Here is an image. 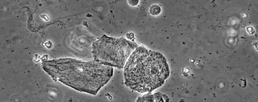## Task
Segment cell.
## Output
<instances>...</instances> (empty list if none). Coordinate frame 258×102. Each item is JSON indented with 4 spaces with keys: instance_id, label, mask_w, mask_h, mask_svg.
<instances>
[{
    "instance_id": "1",
    "label": "cell",
    "mask_w": 258,
    "mask_h": 102,
    "mask_svg": "<svg viewBox=\"0 0 258 102\" xmlns=\"http://www.w3.org/2000/svg\"><path fill=\"white\" fill-rule=\"evenodd\" d=\"M42 66L54 80L78 91L95 95L113 76L112 66L95 60L83 62L73 58L45 61Z\"/></svg>"
},
{
    "instance_id": "2",
    "label": "cell",
    "mask_w": 258,
    "mask_h": 102,
    "mask_svg": "<svg viewBox=\"0 0 258 102\" xmlns=\"http://www.w3.org/2000/svg\"><path fill=\"white\" fill-rule=\"evenodd\" d=\"M169 69L160 53L138 46L124 66V84L140 92H151L168 78Z\"/></svg>"
},
{
    "instance_id": "3",
    "label": "cell",
    "mask_w": 258,
    "mask_h": 102,
    "mask_svg": "<svg viewBox=\"0 0 258 102\" xmlns=\"http://www.w3.org/2000/svg\"><path fill=\"white\" fill-rule=\"evenodd\" d=\"M138 46L123 38H114L104 34L92 44L94 60L99 63L122 68L132 52Z\"/></svg>"
},
{
    "instance_id": "4",
    "label": "cell",
    "mask_w": 258,
    "mask_h": 102,
    "mask_svg": "<svg viewBox=\"0 0 258 102\" xmlns=\"http://www.w3.org/2000/svg\"><path fill=\"white\" fill-rule=\"evenodd\" d=\"M160 8L157 5L153 6L150 8V13L153 15H157L160 13Z\"/></svg>"
}]
</instances>
